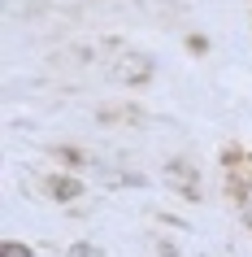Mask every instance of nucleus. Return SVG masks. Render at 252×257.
Masks as SVG:
<instances>
[{
    "instance_id": "obj_1",
    "label": "nucleus",
    "mask_w": 252,
    "mask_h": 257,
    "mask_svg": "<svg viewBox=\"0 0 252 257\" xmlns=\"http://www.w3.org/2000/svg\"><path fill=\"white\" fill-rule=\"evenodd\" d=\"M152 70H157V66H152V57H148V53H131V48H126L118 61H109V79L135 87V83H148V79H152Z\"/></svg>"
},
{
    "instance_id": "obj_2",
    "label": "nucleus",
    "mask_w": 252,
    "mask_h": 257,
    "mask_svg": "<svg viewBox=\"0 0 252 257\" xmlns=\"http://www.w3.org/2000/svg\"><path fill=\"white\" fill-rule=\"evenodd\" d=\"M230 201L239 209V222L252 231V162L239 166V175H235V166H230Z\"/></svg>"
},
{
    "instance_id": "obj_3",
    "label": "nucleus",
    "mask_w": 252,
    "mask_h": 257,
    "mask_svg": "<svg viewBox=\"0 0 252 257\" xmlns=\"http://www.w3.org/2000/svg\"><path fill=\"white\" fill-rule=\"evenodd\" d=\"M44 192H48L57 205H74V201H83L87 183H83L79 175H48L44 179Z\"/></svg>"
},
{
    "instance_id": "obj_4",
    "label": "nucleus",
    "mask_w": 252,
    "mask_h": 257,
    "mask_svg": "<svg viewBox=\"0 0 252 257\" xmlns=\"http://www.w3.org/2000/svg\"><path fill=\"white\" fill-rule=\"evenodd\" d=\"M96 183H105V188H148V179L139 170H118V166H96Z\"/></svg>"
},
{
    "instance_id": "obj_5",
    "label": "nucleus",
    "mask_w": 252,
    "mask_h": 257,
    "mask_svg": "<svg viewBox=\"0 0 252 257\" xmlns=\"http://www.w3.org/2000/svg\"><path fill=\"white\" fill-rule=\"evenodd\" d=\"M0 257H35V248L22 244V240H14V235H5V240H0Z\"/></svg>"
},
{
    "instance_id": "obj_6",
    "label": "nucleus",
    "mask_w": 252,
    "mask_h": 257,
    "mask_svg": "<svg viewBox=\"0 0 252 257\" xmlns=\"http://www.w3.org/2000/svg\"><path fill=\"white\" fill-rule=\"evenodd\" d=\"M66 257H105V253L92 240H74V244H66Z\"/></svg>"
}]
</instances>
